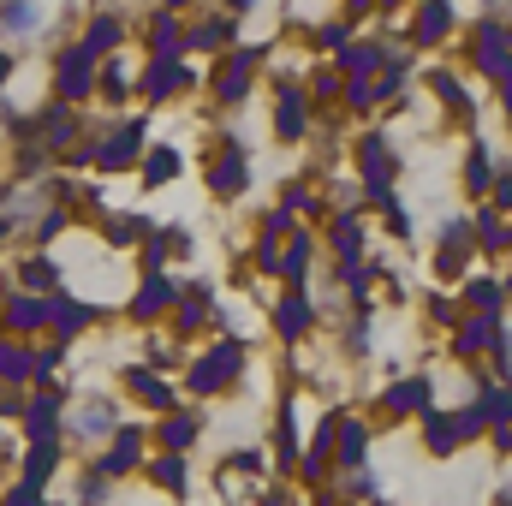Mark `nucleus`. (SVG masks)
Instances as JSON below:
<instances>
[{"label":"nucleus","mask_w":512,"mask_h":506,"mask_svg":"<svg viewBox=\"0 0 512 506\" xmlns=\"http://www.w3.org/2000/svg\"><path fill=\"white\" fill-rule=\"evenodd\" d=\"M54 280H60V262H48V256L24 262V286H54Z\"/></svg>","instance_id":"obj_40"},{"label":"nucleus","mask_w":512,"mask_h":506,"mask_svg":"<svg viewBox=\"0 0 512 506\" xmlns=\"http://www.w3.org/2000/svg\"><path fill=\"white\" fill-rule=\"evenodd\" d=\"M245 6H256V0H233V12H245Z\"/></svg>","instance_id":"obj_52"},{"label":"nucleus","mask_w":512,"mask_h":506,"mask_svg":"<svg viewBox=\"0 0 512 506\" xmlns=\"http://www.w3.org/2000/svg\"><path fill=\"white\" fill-rule=\"evenodd\" d=\"M6 322H12L18 334H36V328H48V298H36V292H18V298L6 304Z\"/></svg>","instance_id":"obj_21"},{"label":"nucleus","mask_w":512,"mask_h":506,"mask_svg":"<svg viewBox=\"0 0 512 506\" xmlns=\"http://www.w3.org/2000/svg\"><path fill=\"white\" fill-rule=\"evenodd\" d=\"M149 477H155L161 489L185 495V453H167V459H155V465H149Z\"/></svg>","instance_id":"obj_35"},{"label":"nucleus","mask_w":512,"mask_h":506,"mask_svg":"<svg viewBox=\"0 0 512 506\" xmlns=\"http://www.w3.org/2000/svg\"><path fill=\"white\" fill-rule=\"evenodd\" d=\"M387 6H399V0H387Z\"/></svg>","instance_id":"obj_53"},{"label":"nucleus","mask_w":512,"mask_h":506,"mask_svg":"<svg viewBox=\"0 0 512 506\" xmlns=\"http://www.w3.org/2000/svg\"><path fill=\"white\" fill-rule=\"evenodd\" d=\"M465 179H471V191H477V197H483V191L501 179V161L489 155V143H477V149H471V167H465Z\"/></svg>","instance_id":"obj_28"},{"label":"nucleus","mask_w":512,"mask_h":506,"mask_svg":"<svg viewBox=\"0 0 512 506\" xmlns=\"http://www.w3.org/2000/svg\"><path fill=\"white\" fill-rule=\"evenodd\" d=\"M477 60L495 78V90H507V18H483L477 30Z\"/></svg>","instance_id":"obj_7"},{"label":"nucleus","mask_w":512,"mask_h":506,"mask_svg":"<svg viewBox=\"0 0 512 506\" xmlns=\"http://www.w3.org/2000/svg\"><path fill=\"white\" fill-rule=\"evenodd\" d=\"M78 501L102 506V501H108V477H102V471H90V477H84V489H78Z\"/></svg>","instance_id":"obj_45"},{"label":"nucleus","mask_w":512,"mask_h":506,"mask_svg":"<svg viewBox=\"0 0 512 506\" xmlns=\"http://www.w3.org/2000/svg\"><path fill=\"white\" fill-rule=\"evenodd\" d=\"M334 251H340V256H364V227H358L352 215H340V221H334Z\"/></svg>","instance_id":"obj_37"},{"label":"nucleus","mask_w":512,"mask_h":506,"mask_svg":"<svg viewBox=\"0 0 512 506\" xmlns=\"http://www.w3.org/2000/svg\"><path fill=\"white\" fill-rule=\"evenodd\" d=\"M149 48H155V60H179V54H185V36H179V18H173V12H155Z\"/></svg>","instance_id":"obj_23"},{"label":"nucleus","mask_w":512,"mask_h":506,"mask_svg":"<svg viewBox=\"0 0 512 506\" xmlns=\"http://www.w3.org/2000/svg\"><path fill=\"white\" fill-rule=\"evenodd\" d=\"M78 137V114L72 108H48V120H42V149L54 155V149H66Z\"/></svg>","instance_id":"obj_27"},{"label":"nucleus","mask_w":512,"mask_h":506,"mask_svg":"<svg viewBox=\"0 0 512 506\" xmlns=\"http://www.w3.org/2000/svg\"><path fill=\"white\" fill-rule=\"evenodd\" d=\"M382 405L393 411V417H423L429 405H435V381L429 376H405V381H387Z\"/></svg>","instance_id":"obj_6"},{"label":"nucleus","mask_w":512,"mask_h":506,"mask_svg":"<svg viewBox=\"0 0 512 506\" xmlns=\"http://www.w3.org/2000/svg\"><path fill=\"white\" fill-rule=\"evenodd\" d=\"M173 179H179V149H167V143L143 149V185L155 191V185H173Z\"/></svg>","instance_id":"obj_24"},{"label":"nucleus","mask_w":512,"mask_h":506,"mask_svg":"<svg viewBox=\"0 0 512 506\" xmlns=\"http://www.w3.org/2000/svg\"><path fill=\"white\" fill-rule=\"evenodd\" d=\"M60 399H66V393H60L54 381H42V393H36V399H24V411H18V417H24L30 441H60V417H66V411H60Z\"/></svg>","instance_id":"obj_2"},{"label":"nucleus","mask_w":512,"mask_h":506,"mask_svg":"<svg viewBox=\"0 0 512 506\" xmlns=\"http://www.w3.org/2000/svg\"><path fill=\"white\" fill-rule=\"evenodd\" d=\"M346 6H352V12H370V6H376V0H346Z\"/></svg>","instance_id":"obj_50"},{"label":"nucleus","mask_w":512,"mask_h":506,"mask_svg":"<svg viewBox=\"0 0 512 506\" xmlns=\"http://www.w3.org/2000/svg\"><path fill=\"white\" fill-rule=\"evenodd\" d=\"M173 304H185V310H179V328H197V322L209 316V286H185Z\"/></svg>","instance_id":"obj_34"},{"label":"nucleus","mask_w":512,"mask_h":506,"mask_svg":"<svg viewBox=\"0 0 512 506\" xmlns=\"http://www.w3.org/2000/svg\"><path fill=\"white\" fill-rule=\"evenodd\" d=\"M346 102H352L358 114H364V108H376V84H370V78H346Z\"/></svg>","instance_id":"obj_43"},{"label":"nucleus","mask_w":512,"mask_h":506,"mask_svg":"<svg viewBox=\"0 0 512 506\" xmlns=\"http://www.w3.org/2000/svg\"><path fill=\"white\" fill-rule=\"evenodd\" d=\"M131 161H143V120H126V126L96 149V167H108V173H120Z\"/></svg>","instance_id":"obj_10"},{"label":"nucleus","mask_w":512,"mask_h":506,"mask_svg":"<svg viewBox=\"0 0 512 506\" xmlns=\"http://www.w3.org/2000/svg\"><path fill=\"white\" fill-rule=\"evenodd\" d=\"M0 30L6 36H36L42 30V0H0Z\"/></svg>","instance_id":"obj_16"},{"label":"nucleus","mask_w":512,"mask_h":506,"mask_svg":"<svg viewBox=\"0 0 512 506\" xmlns=\"http://www.w3.org/2000/svg\"><path fill=\"white\" fill-rule=\"evenodd\" d=\"M191 441H197V417H185V411H173V417L161 423V447H167V453H185Z\"/></svg>","instance_id":"obj_30"},{"label":"nucleus","mask_w":512,"mask_h":506,"mask_svg":"<svg viewBox=\"0 0 512 506\" xmlns=\"http://www.w3.org/2000/svg\"><path fill=\"white\" fill-rule=\"evenodd\" d=\"M6 506H42V489H36V483H18V489L6 495Z\"/></svg>","instance_id":"obj_47"},{"label":"nucleus","mask_w":512,"mask_h":506,"mask_svg":"<svg viewBox=\"0 0 512 506\" xmlns=\"http://www.w3.org/2000/svg\"><path fill=\"white\" fill-rule=\"evenodd\" d=\"M6 72H12V60H6V54H0V84H6Z\"/></svg>","instance_id":"obj_51"},{"label":"nucleus","mask_w":512,"mask_h":506,"mask_svg":"<svg viewBox=\"0 0 512 506\" xmlns=\"http://www.w3.org/2000/svg\"><path fill=\"white\" fill-rule=\"evenodd\" d=\"M0 239H6V227H0Z\"/></svg>","instance_id":"obj_54"},{"label":"nucleus","mask_w":512,"mask_h":506,"mask_svg":"<svg viewBox=\"0 0 512 506\" xmlns=\"http://www.w3.org/2000/svg\"><path fill=\"white\" fill-rule=\"evenodd\" d=\"M262 60H268V48H262V42H256V48H239V54L227 60V72L215 78V96H221V102H245V96H251V78H256V66H262Z\"/></svg>","instance_id":"obj_5"},{"label":"nucleus","mask_w":512,"mask_h":506,"mask_svg":"<svg viewBox=\"0 0 512 506\" xmlns=\"http://www.w3.org/2000/svg\"><path fill=\"white\" fill-rule=\"evenodd\" d=\"M310 322H316V310H310V298L292 286V292L274 304V334H280V340H304V334H310Z\"/></svg>","instance_id":"obj_12"},{"label":"nucleus","mask_w":512,"mask_h":506,"mask_svg":"<svg viewBox=\"0 0 512 506\" xmlns=\"http://www.w3.org/2000/svg\"><path fill=\"white\" fill-rule=\"evenodd\" d=\"M90 322H96V304H90V298H60V292L48 298V328L60 334V346H66V340H78Z\"/></svg>","instance_id":"obj_8"},{"label":"nucleus","mask_w":512,"mask_h":506,"mask_svg":"<svg viewBox=\"0 0 512 506\" xmlns=\"http://www.w3.org/2000/svg\"><path fill=\"white\" fill-rule=\"evenodd\" d=\"M328 453L346 465V471H364V459H370V429L358 423V417H334V435H328Z\"/></svg>","instance_id":"obj_9"},{"label":"nucleus","mask_w":512,"mask_h":506,"mask_svg":"<svg viewBox=\"0 0 512 506\" xmlns=\"http://www.w3.org/2000/svg\"><path fill=\"white\" fill-rule=\"evenodd\" d=\"M173 6H185V0H173Z\"/></svg>","instance_id":"obj_55"},{"label":"nucleus","mask_w":512,"mask_h":506,"mask_svg":"<svg viewBox=\"0 0 512 506\" xmlns=\"http://www.w3.org/2000/svg\"><path fill=\"white\" fill-rule=\"evenodd\" d=\"M149 233V221H137V215H126V221H108V239L114 245H131V239H143Z\"/></svg>","instance_id":"obj_42"},{"label":"nucleus","mask_w":512,"mask_h":506,"mask_svg":"<svg viewBox=\"0 0 512 506\" xmlns=\"http://www.w3.org/2000/svg\"><path fill=\"white\" fill-rule=\"evenodd\" d=\"M274 274H286L292 286H298V280L310 274V239H304V233H298V239H292V245L280 251V262H274Z\"/></svg>","instance_id":"obj_29"},{"label":"nucleus","mask_w":512,"mask_h":506,"mask_svg":"<svg viewBox=\"0 0 512 506\" xmlns=\"http://www.w3.org/2000/svg\"><path fill=\"white\" fill-rule=\"evenodd\" d=\"M54 471H60V441H30V447H24V483L42 489Z\"/></svg>","instance_id":"obj_22"},{"label":"nucleus","mask_w":512,"mask_h":506,"mask_svg":"<svg viewBox=\"0 0 512 506\" xmlns=\"http://www.w3.org/2000/svg\"><path fill=\"white\" fill-rule=\"evenodd\" d=\"M453 30V0H423L417 12V42H441Z\"/></svg>","instance_id":"obj_25"},{"label":"nucleus","mask_w":512,"mask_h":506,"mask_svg":"<svg viewBox=\"0 0 512 506\" xmlns=\"http://www.w3.org/2000/svg\"><path fill=\"white\" fill-rule=\"evenodd\" d=\"M435 322H459V304L453 298H435Z\"/></svg>","instance_id":"obj_48"},{"label":"nucleus","mask_w":512,"mask_h":506,"mask_svg":"<svg viewBox=\"0 0 512 506\" xmlns=\"http://www.w3.org/2000/svg\"><path fill=\"white\" fill-rule=\"evenodd\" d=\"M477 239H483L489 251H507V227H501V209H495V215H489V209L477 215Z\"/></svg>","instance_id":"obj_39"},{"label":"nucleus","mask_w":512,"mask_h":506,"mask_svg":"<svg viewBox=\"0 0 512 506\" xmlns=\"http://www.w3.org/2000/svg\"><path fill=\"white\" fill-rule=\"evenodd\" d=\"M465 304H477L483 316H501V280H483V274H477V280L465 286Z\"/></svg>","instance_id":"obj_33"},{"label":"nucleus","mask_w":512,"mask_h":506,"mask_svg":"<svg viewBox=\"0 0 512 506\" xmlns=\"http://www.w3.org/2000/svg\"><path fill=\"white\" fill-rule=\"evenodd\" d=\"M54 90H60V102H84V96L96 90V54L66 48V54H60V72H54Z\"/></svg>","instance_id":"obj_4"},{"label":"nucleus","mask_w":512,"mask_h":506,"mask_svg":"<svg viewBox=\"0 0 512 506\" xmlns=\"http://www.w3.org/2000/svg\"><path fill=\"white\" fill-rule=\"evenodd\" d=\"M221 42H233V18H215V24L191 30V48H221Z\"/></svg>","instance_id":"obj_38"},{"label":"nucleus","mask_w":512,"mask_h":506,"mask_svg":"<svg viewBox=\"0 0 512 506\" xmlns=\"http://www.w3.org/2000/svg\"><path fill=\"white\" fill-rule=\"evenodd\" d=\"M66 364V346H30V381H54Z\"/></svg>","instance_id":"obj_31"},{"label":"nucleus","mask_w":512,"mask_h":506,"mask_svg":"<svg viewBox=\"0 0 512 506\" xmlns=\"http://www.w3.org/2000/svg\"><path fill=\"white\" fill-rule=\"evenodd\" d=\"M191 84V66H179V60H149V72L137 78V90L149 96V102H167L173 90H185Z\"/></svg>","instance_id":"obj_11"},{"label":"nucleus","mask_w":512,"mask_h":506,"mask_svg":"<svg viewBox=\"0 0 512 506\" xmlns=\"http://www.w3.org/2000/svg\"><path fill=\"white\" fill-rule=\"evenodd\" d=\"M310 126V102H304V90H280V108H274V131L280 137H298V131Z\"/></svg>","instance_id":"obj_20"},{"label":"nucleus","mask_w":512,"mask_h":506,"mask_svg":"<svg viewBox=\"0 0 512 506\" xmlns=\"http://www.w3.org/2000/svg\"><path fill=\"white\" fill-rule=\"evenodd\" d=\"M66 233V209H48V215H36V239L48 245V239H60Z\"/></svg>","instance_id":"obj_44"},{"label":"nucleus","mask_w":512,"mask_h":506,"mask_svg":"<svg viewBox=\"0 0 512 506\" xmlns=\"http://www.w3.org/2000/svg\"><path fill=\"white\" fill-rule=\"evenodd\" d=\"M495 328H501V316H483V310H477L471 322H459V340H453V352H459V358H483V346L495 340Z\"/></svg>","instance_id":"obj_18"},{"label":"nucleus","mask_w":512,"mask_h":506,"mask_svg":"<svg viewBox=\"0 0 512 506\" xmlns=\"http://www.w3.org/2000/svg\"><path fill=\"white\" fill-rule=\"evenodd\" d=\"M137 459H143V429H120L114 435V447L96 459V471L114 483V477H126V471H137Z\"/></svg>","instance_id":"obj_13"},{"label":"nucleus","mask_w":512,"mask_h":506,"mask_svg":"<svg viewBox=\"0 0 512 506\" xmlns=\"http://www.w3.org/2000/svg\"><path fill=\"white\" fill-rule=\"evenodd\" d=\"M364 185H370V197H382L387 179H393V155H387V137H364Z\"/></svg>","instance_id":"obj_17"},{"label":"nucleus","mask_w":512,"mask_h":506,"mask_svg":"<svg viewBox=\"0 0 512 506\" xmlns=\"http://www.w3.org/2000/svg\"><path fill=\"white\" fill-rule=\"evenodd\" d=\"M114 423H120V405H114V399H102V393H90L72 417H60V429H72V441H102Z\"/></svg>","instance_id":"obj_3"},{"label":"nucleus","mask_w":512,"mask_h":506,"mask_svg":"<svg viewBox=\"0 0 512 506\" xmlns=\"http://www.w3.org/2000/svg\"><path fill=\"white\" fill-rule=\"evenodd\" d=\"M18 411H24V399L18 393H0V417H18Z\"/></svg>","instance_id":"obj_49"},{"label":"nucleus","mask_w":512,"mask_h":506,"mask_svg":"<svg viewBox=\"0 0 512 506\" xmlns=\"http://www.w3.org/2000/svg\"><path fill=\"white\" fill-rule=\"evenodd\" d=\"M179 298V286L167 280V274H149L137 292H131V316H143V322H155V316H167V304Z\"/></svg>","instance_id":"obj_15"},{"label":"nucleus","mask_w":512,"mask_h":506,"mask_svg":"<svg viewBox=\"0 0 512 506\" xmlns=\"http://www.w3.org/2000/svg\"><path fill=\"white\" fill-rule=\"evenodd\" d=\"M382 60H387V54H382V48H370V42H364V48H346V54H340L346 78H370V72H376Z\"/></svg>","instance_id":"obj_36"},{"label":"nucleus","mask_w":512,"mask_h":506,"mask_svg":"<svg viewBox=\"0 0 512 506\" xmlns=\"http://www.w3.org/2000/svg\"><path fill=\"white\" fill-rule=\"evenodd\" d=\"M126 387L143 399V405H149V411H173V387L155 376V370H143V364H137V370H126Z\"/></svg>","instance_id":"obj_19"},{"label":"nucleus","mask_w":512,"mask_h":506,"mask_svg":"<svg viewBox=\"0 0 512 506\" xmlns=\"http://www.w3.org/2000/svg\"><path fill=\"white\" fill-rule=\"evenodd\" d=\"M0 381H12V387L30 381V346H12V340L0 346Z\"/></svg>","instance_id":"obj_32"},{"label":"nucleus","mask_w":512,"mask_h":506,"mask_svg":"<svg viewBox=\"0 0 512 506\" xmlns=\"http://www.w3.org/2000/svg\"><path fill=\"white\" fill-rule=\"evenodd\" d=\"M120 36H126V24H120L114 12H102V18L90 24V36H84V54H96V60H102V54H114V48H120Z\"/></svg>","instance_id":"obj_26"},{"label":"nucleus","mask_w":512,"mask_h":506,"mask_svg":"<svg viewBox=\"0 0 512 506\" xmlns=\"http://www.w3.org/2000/svg\"><path fill=\"white\" fill-rule=\"evenodd\" d=\"M209 185H215V197H239V191L251 185V161H245V149H239V143H227V155L215 161Z\"/></svg>","instance_id":"obj_14"},{"label":"nucleus","mask_w":512,"mask_h":506,"mask_svg":"<svg viewBox=\"0 0 512 506\" xmlns=\"http://www.w3.org/2000/svg\"><path fill=\"white\" fill-rule=\"evenodd\" d=\"M346 36H352V18H346V24H322V30H316V42H322V48H346Z\"/></svg>","instance_id":"obj_46"},{"label":"nucleus","mask_w":512,"mask_h":506,"mask_svg":"<svg viewBox=\"0 0 512 506\" xmlns=\"http://www.w3.org/2000/svg\"><path fill=\"white\" fill-rule=\"evenodd\" d=\"M239 370H245V346H239V340H221V346H209V352L191 364V376H185V381H191V393H203V399H209V393L233 387Z\"/></svg>","instance_id":"obj_1"},{"label":"nucleus","mask_w":512,"mask_h":506,"mask_svg":"<svg viewBox=\"0 0 512 506\" xmlns=\"http://www.w3.org/2000/svg\"><path fill=\"white\" fill-rule=\"evenodd\" d=\"M96 90H102V96H108V102H126V96H131L126 72H120V66H114V60H108V72H102V78H96Z\"/></svg>","instance_id":"obj_41"}]
</instances>
